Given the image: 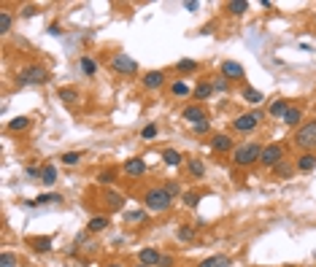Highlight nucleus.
I'll return each instance as SVG.
<instances>
[{
    "label": "nucleus",
    "instance_id": "1",
    "mask_svg": "<svg viewBox=\"0 0 316 267\" xmlns=\"http://www.w3.org/2000/svg\"><path fill=\"white\" fill-rule=\"evenodd\" d=\"M144 205H146V211L165 213V211L173 205V197L165 192V186H157V189H149V192L144 195Z\"/></svg>",
    "mask_w": 316,
    "mask_h": 267
},
{
    "label": "nucleus",
    "instance_id": "2",
    "mask_svg": "<svg viewBox=\"0 0 316 267\" xmlns=\"http://www.w3.org/2000/svg\"><path fill=\"white\" fill-rule=\"evenodd\" d=\"M262 149H265V146H260V143H254V141L240 143L238 149H235V165H238V168H248V165L260 162Z\"/></svg>",
    "mask_w": 316,
    "mask_h": 267
},
{
    "label": "nucleus",
    "instance_id": "3",
    "mask_svg": "<svg viewBox=\"0 0 316 267\" xmlns=\"http://www.w3.org/2000/svg\"><path fill=\"white\" fill-rule=\"evenodd\" d=\"M46 81H49V70L41 68V65H28V68H22L16 76L19 86H38V84H46Z\"/></svg>",
    "mask_w": 316,
    "mask_h": 267
},
{
    "label": "nucleus",
    "instance_id": "4",
    "mask_svg": "<svg viewBox=\"0 0 316 267\" xmlns=\"http://www.w3.org/2000/svg\"><path fill=\"white\" fill-rule=\"evenodd\" d=\"M294 146L302 151H314L316 149V119L314 122H306V124H300V130L294 132Z\"/></svg>",
    "mask_w": 316,
    "mask_h": 267
},
{
    "label": "nucleus",
    "instance_id": "5",
    "mask_svg": "<svg viewBox=\"0 0 316 267\" xmlns=\"http://www.w3.org/2000/svg\"><path fill=\"white\" fill-rule=\"evenodd\" d=\"M281 157H284V146H281V143H268L265 149H262L260 165H262V168L276 170V168L281 165Z\"/></svg>",
    "mask_w": 316,
    "mask_h": 267
},
{
    "label": "nucleus",
    "instance_id": "6",
    "mask_svg": "<svg viewBox=\"0 0 316 267\" xmlns=\"http://www.w3.org/2000/svg\"><path fill=\"white\" fill-rule=\"evenodd\" d=\"M262 122V113L260 111H248V113H240V116H235L232 119V130L235 132H252V130H257Z\"/></svg>",
    "mask_w": 316,
    "mask_h": 267
},
{
    "label": "nucleus",
    "instance_id": "7",
    "mask_svg": "<svg viewBox=\"0 0 316 267\" xmlns=\"http://www.w3.org/2000/svg\"><path fill=\"white\" fill-rule=\"evenodd\" d=\"M111 68L116 70L119 76H127V73H136V70H138V62H136V59H132L130 54H114Z\"/></svg>",
    "mask_w": 316,
    "mask_h": 267
},
{
    "label": "nucleus",
    "instance_id": "8",
    "mask_svg": "<svg viewBox=\"0 0 316 267\" xmlns=\"http://www.w3.org/2000/svg\"><path fill=\"white\" fill-rule=\"evenodd\" d=\"M208 146H211L216 154H227V151H232V138L227 135V132H219V135H214L211 141H208Z\"/></svg>",
    "mask_w": 316,
    "mask_h": 267
},
{
    "label": "nucleus",
    "instance_id": "9",
    "mask_svg": "<svg viewBox=\"0 0 316 267\" xmlns=\"http://www.w3.org/2000/svg\"><path fill=\"white\" fill-rule=\"evenodd\" d=\"M222 76H224L227 81L244 78V65H240V62H235V59H224V62H222Z\"/></svg>",
    "mask_w": 316,
    "mask_h": 267
},
{
    "label": "nucleus",
    "instance_id": "10",
    "mask_svg": "<svg viewBox=\"0 0 316 267\" xmlns=\"http://www.w3.org/2000/svg\"><path fill=\"white\" fill-rule=\"evenodd\" d=\"M122 170L127 173V176H132V178H138V176H144L146 173V162L140 157H130L127 162L122 165Z\"/></svg>",
    "mask_w": 316,
    "mask_h": 267
},
{
    "label": "nucleus",
    "instance_id": "11",
    "mask_svg": "<svg viewBox=\"0 0 316 267\" xmlns=\"http://www.w3.org/2000/svg\"><path fill=\"white\" fill-rule=\"evenodd\" d=\"M294 168H298L300 173H311L316 168V154L314 151H302V154L298 157V162H294Z\"/></svg>",
    "mask_w": 316,
    "mask_h": 267
},
{
    "label": "nucleus",
    "instance_id": "12",
    "mask_svg": "<svg viewBox=\"0 0 316 267\" xmlns=\"http://www.w3.org/2000/svg\"><path fill=\"white\" fill-rule=\"evenodd\" d=\"M181 116L186 119L190 124H198V122H206V111H203V105H190V108H184V113Z\"/></svg>",
    "mask_w": 316,
    "mask_h": 267
},
{
    "label": "nucleus",
    "instance_id": "13",
    "mask_svg": "<svg viewBox=\"0 0 316 267\" xmlns=\"http://www.w3.org/2000/svg\"><path fill=\"white\" fill-rule=\"evenodd\" d=\"M162 84H165V73L162 70H152V73H146V76H144V86H146V89H160Z\"/></svg>",
    "mask_w": 316,
    "mask_h": 267
},
{
    "label": "nucleus",
    "instance_id": "14",
    "mask_svg": "<svg viewBox=\"0 0 316 267\" xmlns=\"http://www.w3.org/2000/svg\"><path fill=\"white\" fill-rule=\"evenodd\" d=\"M138 259H140V265H149V267H154V265H160V259H162V254H160L157 249H140Z\"/></svg>",
    "mask_w": 316,
    "mask_h": 267
},
{
    "label": "nucleus",
    "instance_id": "15",
    "mask_svg": "<svg viewBox=\"0 0 316 267\" xmlns=\"http://www.w3.org/2000/svg\"><path fill=\"white\" fill-rule=\"evenodd\" d=\"M300 119H302V108H300V105H289L286 113H284V124L286 127H298Z\"/></svg>",
    "mask_w": 316,
    "mask_h": 267
},
{
    "label": "nucleus",
    "instance_id": "16",
    "mask_svg": "<svg viewBox=\"0 0 316 267\" xmlns=\"http://www.w3.org/2000/svg\"><path fill=\"white\" fill-rule=\"evenodd\" d=\"M192 97L194 100H208V97H214V84H208V81H200L198 86H194V92H192Z\"/></svg>",
    "mask_w": 316,
    "mask_h": 267
},
{
    "label": "nucleus",
    "instance_id": "17",
    "mask_svg": "<svg viewBox=\"0 0 316 267\" xmlns=\"http://www.w3.org/2000/svg\"><path fill=\"white\" fill-rule=\"evenodd\" d=\"M198 267H230V257H224V254H214V257L203 259Z\"/></svg>",
    "mask_w": 316,
    "mask_h": 267
},
{
    "label": "nucleus",
    "instance_id": "18",
    "mask_svg": "<svg viewBox=\"0 0 316 267\" xmlns=\"http://www.w3.org/2000/svg\"><path fill=\"white\" fill-rule=\"evenodd\" d=\"M106 203H108L111 211H122V208H124V197L119 195V192H114V189L106 192Z\"/></svg>",
    "mask_w": 316,
    "mask_h": 267
},
{
    "label": "nucleus",
    "instance_id": "19",
    "mask_svg": "<svg viewBox=\"0 0 316 267\" xmlns=\"http://www.w3.org/2000/svg\"><path fill=\"white\" fill-rule=\"evenodd\" d=\"M146 219H149V211H124V222L127 224H144Z\"/></svg>",
    "mask_w": 316,
    "mask_h": 267
},
{
    "label": "nucleus",
    "instance_id": "20",
    "mask_svg": "<svg viewBox=\"0 0 316 267\" xmlns=\"http://www.w3.org/2000/svg\"><path fill=\"white\" fill-rule=\"evenodd\" d=\"M46 203H62V195H38L36 200H28V208H32V205H46Z\"/></svg>",
    "mask_w": 316,
    "mask_h": 267
},
{
    "label": "nucleus",
    "instance_id": "21",
    "mask_svg": "<svg viewBox=\"0 0 316 267\" xmlns=\"http://www.w3.org/2000/svg\"><path fill=\"white\" fill-rule=\"evenodd\" d=\"M244 100H246V103H252V105H260L262 100H265V95H262L260 89H254V86H246V89H244Z\"/></svg>",
    "mask_w": 316,
    "mask_h": 267
},
{
    "label": "nucleus",
    "instance_id": "22",
    "mask_svg": "<svg viewBox=\"0 0 316 267\" xmlns=\"http://www.w3.org/2000/svg\"><path fill=\"white\" fill-rule=\"evenodd\" d=\"M57 97L62 100V103H76V100H78V89H73V86H60Z\"/></svg>",
    "mask_w": 316,
    "mask_h": 267
},
{
    "label": "nucleus",
    "instance_id": "23",
    "mask_svg": "<svg viewBox=\"0 0 316 267\" xmlns=\"http://www.w3.org/2000/svg\"><path fill=\"white\" fill-rule=\"evenodd\" d=\"M162 162H165V165H170V168H176V165L184 162V157H181L176 149H168V151H162Z\"/></svg>",
    "mask_w": 316,
    "mask_h": 267
},
{
    "label": "nucleus",
    "instance_id": "24",
    "mask_svg": "<svg viewBox=\"0 0 316 267\" xmlns=\"http://www.w3.org/2000/svg\"><path fill=\"white\" fill-rule=\"evenodd\" d=\"M41 181L46 184V186H52L57 181V168L54 165H44V170H41Z\"/></svg>",
    "mask_w": 316,
    "mask_h": 267
},
{
    "label": "nucleus",
    "instance_id": "25",
    "mask_svg": "<svg viewBox=\"0 0 316 267\" xmlns=\"http://www.w3.org/2000/svg\"><path fill=\"white\" fill-rule=\"evenodd\" d=\"M106 227H108V216H95V219H90L86 230H90V232H103Z\"/></svg>",
    "mask_w": 316,
    "mask_h": 267
},
{
    "label": "nucleus",
    "instance_id": "26",
    "mask_svg": "<svg viewBox=\"0 0 316 267\" xmlns=\"http://www.w3.org/2000/svg\"><path fill=\"white\" fill-rule=\"evenodd\" d=\"M227 11L235 14V16H244L248 11V3H246V0H232V3H227Z\"/></svg>",
    "mask_w": 316,
    "mask_h": 267
},
{
    "label": "nucleus",
    "instance_id": "27",
    "mask_svg": "<svg viewBox=\"0 0 316 267\" xmlns=\"http://www.w3.org/2000/svg\"><path fill=\"white\" fill-rule=\"evenodd\" d=\"M11 24H14V16H11L8 11H0V35H8Z\"/></svg>",
    "mask_w": 316,
    "mask_h": 267
},
{
    "label": "nucleus",
    "instance_id": "28",
    "mask_svg": "<svg viewBox=\"0 0 316 267\" xmlns=\"http://www.w3.org/2000/svg\"><path fill=\"white\" fill-rule=\"evenodd\" d=\"M30 127V119L28 116H16V119H11L8 122V130L11 132H22V130H28Z\"/></svg>",
    "mask_w": 316,
    "mask_h": 267
},
{
    "label": "nucleus",
    "instance_id": "29",
    "mask_svg": "<svg viewBox=\"0 0 316 267\" xmlns=\"http://www.w3.org/2000/svg\"><path fill=\"white\" fill-rule=\"evenodd\" d=\"M186 168H190V176H194V178H203L206 176V165L200 162V159H190Z\"/></svg>",
    "mask_w": 316,
    "mask_h": 267
},
{
    "label": "nucleus",
    "instance_id": "30",
    "mask_svg": "<svg viewBox=\"0 0 316 267\" xmlns=\"http://www.w3.org/2000/svg\"><path fill=\"white\" fill-rule=\"evenodd\" d=\"M78 65H82V70L86 73V76H95V73H98V65H95V59H92V57H82V59H78Z\"/></svg>",
    "mask_w": 316,
    "mask_h": 267
},
{
    "label": "nucleus",
    "instance_id": "31",
    "mask_svg": "<svg viewBox=\"0 0 316 267\" xmlns=\"http://www.w3.org/2000/svg\"><path fill=\"white\" fill-rule=\"evenodd\" d=\"M286 108H289V103H286V100H276V103L270 105V116H278V119H284Z\"/></svg>",
    "mask_w": 316,
    "mask_h": 267
},
{
    "label": "nucleus",
    "instance_id": "32",
    "mask_svg": "<svg viewBox=\"0 0 316 267\" xmlns=\"http://www.w3.org/2000/svg\"><path fill=\"white\" fill-rule=\"evenodd\" d=\"M181 203H184L186 208H198L200 195H198V192H184V195H181Z\"/></svg>",
    "mask_w": 316,
    "mask_h": 267
},
{
    "label": "nucleus",
    "instance_id": "33",
    "mask_svg": "<svg viewBox=\"0 0 316 267\" xmlns=\"http://www.w3.org/2000/svg\"><path fill=\"white\" fill-rule=\"evenodd\" d=\"M176 70L178 73H194V70H198V62H194V59H178Z\"/></svg>",
    "mask_w": 316,
    "mask_h": 267
},
{
    "label": "nucleus",
    "instance_id": "34",
    "mask_svg": "<svg viewBox=\"0 0 316 267\" xmlns=\"http://www.w3.org/2000/svg\"><path fill=\"white\" fill-rule=\"evenodd\" d=\"M16 265H19V259H16L11 251H3V254H0V267H16Z\"/></svg>",
    "mask_w": 316,
    "mask_h": 267
},
{
    "label": "nucleus",
    "instance_id": "35",
    "mask_svg": "<svg viewBox=\"0 0 316 267\" xmlns=\"http://www.w3.org/2000/svg\"><path fill=\"white\" fill-rule=\"evenodd\" d=\"M32 246H36V251H41V254L52 251V240L49 238H36V240H32Z\"/></svg>",
    "mask_w": 316,
    "mask_h": 267
},
{
    "label": "nucleus",
    "instance_id": "36",
    "mask_svg": "<svg viewBox=\"0 0 316 267\" xmlns=\"http://www.w3.org/2000/svg\"><path fill=\"white\" fill-rule=\"evenodd\" d=\"M82 162V151H68L62 154V165H78Z\"/></svg>",
    "mask_w": 316,
    "mask_h": 267
},
{
    "label": "nucleus",
    "instance_id": "37",
    "mask_svg": "<svg viewBox=\"0 0 316 267\" xmlns=\"http://www.w3.org/2000/svg\"><path fill=\"white\" fill-rule=\"evenodd\" d=\"M178 240H192L194 238V227H190V224H184V227H178Z\"/></svg>",
    "mask_w": 316,
    "mask_h": 267
},
{
    "label": "nucleus",
    "instance_id": "38",
    "mask_svg": "<svg viewBox=\"0 0 316 267\" xmlns=\"http://www.w3.org/2000/svg\"><path fill=\"white\" fill-rule=\"evenodd\" d=\"M170 92H173V95H178V97H184V95H190V86H186L184 81H176L170 86Z\"/></svg>",
    "mask_w": 316,
    "mask_h": 267
},
{
    "label": "nucleus",
    "instance_id": "39",
    "mask_svg": "<svg viewBox=\"0 0 316 267\" xmlns=\"http://www.w3.org/2000/svg\"><path fill=\"white\" fill-rule=\"evenodd\" d=\"M227 86H230V81H227L224 76L214 78V92H227Z\"/></svg>",
    "mask_w": 316,
    "mask_h": 267
},
{
    "label": "nucleus",
    "instance_id": "40",
    "mask_svg": "<svg viewBox=\"0 0 316 267\" xmlns=\"http://www.w3.org/2000/svg\"><path fill=\"white\" fill-rule=\"evenodd\" d=\"M154 135H157V127L154 124H146L144 130H140V138H144V141H152Z\"/></svg>",
    "mask_w": 316,
    "mask_h": 267
},
{
    "label": "nucleus",
    "instance_id": "41",
    "mask_svg": "<svg viewBox=\"0 0 316 267\" xmlns=\"http://www.w3.org/2000/svg\"><path fill=\"white\" fill-rule=\"evenodd\" d=\"M208 130H211V122H208V119H206V122L192 124V132H198V135H203V132H208Z\"/></svg>",
    "mask_w": 316,
    "mask_h": 267
},
{
    "label": "nucleus",
    "instance_id": "42",
    "mask_svg": "<svg viewBox=\"0 0 316 267\" xmlns=\"http://www.w3.org/2000/svg\"><path fill=\"white\" fill-rule=\"evenodd\" d=\"M165 192H168V195H170V197H176L178 195V181H170V184H165Z\"/></svg>",
    "mask_w": 316,
    "mask_h": 267
},
{
    "label": "nucleus",
    "instance_id": "43",
    "mask_svg": "<svg viewBox=\"0 0 316 267\" xmlns=\"http://www.w3.org/2000/svg\"><path fill=\"white\" fill-rule=\"evenodd\" d=\"M114 181V173L111 170H106V173H100L98 176V184H111Z\"/></svg>",
    "mask_w": 316,
    "mask_h": 267
},
{
    "label": "nucleus",
    "instance_id": "44",
    "mask_svg": "<svg viewBox=\"0 0 316 267\" xmlns=\"http://www.w3.org/2000/svg\"><path fill=\"white\" fill-rule=\"evenodd\" d=\"M276 173H278L281 178H289V176H292V168H286V165H278V168H276Z\"/></svg>",
    "mask_w": 316,
    "mask_h": 267
},
{
    "label": "nucleus",
    "instance_id": "45",
    "mask_svg": "<svg viewBox=\"0 0 316 267\" xmlns=\"http://www.w3.org/2000/svg\"><path fill=\"white\" fill-rule=\"evenodd\" d=\"M184 8H186V11H198V8H200V3H198V0H186Z\"/></svg>",
    "mask_w": 316,
    "mask_h": 267
},
{
    "label": "nucleus",
    "instance_id": "46",
    "mask_svg": "<svg viewBox=\"0 0 316 267\" xmlns=\"http://www.w3.org/2000/svg\"><path fill=\"white\" fill-rule=\"evenodd\" d=\"M157 267H173V257H162L160 259V265Z\"/></svg>",
    "mask_w": 316,
    "mask_h": 267
},
{
    "label": "nucleus",
    "instance_id": "47",
    "mask_svg": "<svg viewBox=\"0 0 316 267\" xmlns=\"http://www.w3.org/2000/svg\"><path fill=\"white\" fill-rule=\"evenodd\" d=\"M22 14H24V16H36V14H38V8H36V5H28V8L22 11Z\"/></svg>",
    "mask_w": 316,
    "mask_h": 267
},
{
    "label": "nucleus",
    "instance_id": "48",
    "mask_svg": "<svg viewBox=\"0 0 316 267\" xmlns=\"http://www.w3.org/2000/svg\"><path fill=\"white\" fill-rule=\"evenodd\" d=\"M106 267H124V265H116V262H114V265H106Z\"/></svg>",
    "mask_w": 316,
    "mask_h": 267
},
{
    "label": "nucleus",
    "instance_id": "49",
    "mask_svg": "<svg viewBox=\"0 0 316 267\" xmlns=\"http://www.w3.org/2000/svg\"><path fill=\"white\" fill-rule=\"evenodd\" d=\"M136 267H149V265H140V262H138V265H136Z\"/></svg>",
    "mask_w": 316,
    "mask_h": 267
}]
</instances>
